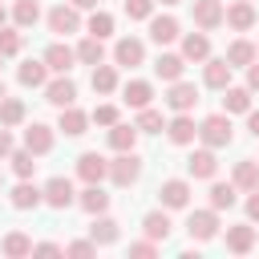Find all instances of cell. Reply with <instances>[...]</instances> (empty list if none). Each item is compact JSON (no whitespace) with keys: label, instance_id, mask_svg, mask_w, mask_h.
<instances>
[{"label":"cell","instance_id":"6da1fadb","mask_svg":"<svg viewBox=\"0 0 259 259\" xmlns=\"http://www.w3.org/2000/svg\"><path fill=\"white\" fill-rule=\"evenodd\" d=\"M198 138H202V146L223 150V146H231L235 125H231V117H227V113H210V117H202V121H198Z\"/></svg>","mask_w":259,"mask_h":259},{"label":"cell","instance_id":"7a4b0ae2","mask_svg":"<svg viewBox=\"0 0 259 259\" xmlns=\"http://www.w3.org/2000/svg\"><path fill=\"white\" fill-rule=\"evenodd\" d=\"M113 186H134L138 178H142V158L134 154V150H121L113 162H109V174H105Z\"/></svg>","mask_w":259,"mask_h":259},{"label":"cell","instance_id":"3957f363","mask_svg":"<svg viewBox=\"0 0 259 259\" xmlns=\"http://www.w3.org/2000/svg\"><path fill=\"white\" fill-rule=\"evenodd\" d=\"M40 194H45V206H53V210H65V206H73V202H77L73 182H69V178H61V174H57V178H49Z\"/></svg>","mask_w":259,"mask_h":259},{"label":"cell","instance_id":"277c9868","mask_svg":"<svg viewBox=\"0 0 259 259\" xmlns=\"http://www.w3.org/2000/svg\"><path fill=\"white\" fill-rule=\"evenodd\" d=\"M186 231H190V239H198V243L214 239V235H219V210H214V206H206V210H190Z\"/></svg>","mask_w":259,"mask_h":259},{"label":"cell","instance_id":"5b68a950","mask_svg":"<svg viewBox=\"0 0 259 259\" xmlns=\"http://www.w3.org/2000/svg\"><path fill=\"white\" fill-rule=\"evenodd\" d=\"M49 32H61V36L81 32V8H73V4H57V8H49Z\"/></svg>","mask_w":259,"mask_h":259},{"label":"cell","instance_id":"8992f818","mask_svg":"<svg viewBox=\"0 0 259 259\" xmlns=\"http://www.w3.org/2000/svg\"><path fill=\"white\" fill-rule=\"evenodd\" d=\"M158 198H162L166 210H182V206H190V182L186 178H166L158 186Z\"/></svg>","mask_w":259,"mask_h":259},{"label":"cell","instance_id":"52a82bcc","mask_svg":"<svg viewBox=\"0 0 259 259\" xmlns=\"http://www.w3.org/2000/svg\"><path fill=\"white\" fill-rule=\"evenodd\" d=\"M166 105L174 109V113H190L194 105H198V89L190 85V81H170V93H166Z\"/></svg>","mask_w":259,"mask_h":259},{"label":"cell","instance_id":"ba28073f","mask_svg":"<svg viewBox=\"0 0 259 259\" xmlns=\"http://www.w3.org/2000/svg\"><path fill=\"white\" fill-rule=\"evenodd\" d=\"M142 61H146V45H142L138 36H121V40L113 45V65L134 69V65H142Z\"/></svg>","mask_w":259,"mask_h":259},{"label":"cell","instance_id":"9c48e42d","mask_svg":"<svg viewBox=\"0 0 259 259\" xmlns=\"http://www.w3.org/2000/svg\"><path fill=\"white\" fill-rule=\"evenodd\" d=\"M186 174H190V178H214V174H219V158H214V150H210V146L194 150V154L186 158Z\"/></svg>","mask_w":259,"mask_h":259},{"label":"cell","instance_id":"30bf717a","mask_svg":"<svg viewBox=\"0 0 259 259\" xmlns=\"http://www.w3.org/2000/svg\"><path fill=\"white\" fill-rule=\"evenodd\" d=\"M105 174H109V162H105L97 150H85V154L77 158V178H81V182H101Z\"/></svg>","mask_w":259,"mask_h":259},{"label":"cell","instance_id":"8fae6325","mask_svg":"<svg viewBox=\"0 0 259 259\" xmlns=\"http://www.w3.org/2000/svg\"><path fill=\"white\" fill-rule=\"evenodd\" d=\"M166 134H170V142H174V146H190V142L198 138V125H194V117H190V113H174V117L166 121Z\"/></svg>","mask_w":259,"mask_h":259},{"label":"cell","instance_id":"7c38bea8","mask_svg":"<svg viewBox=\"0 0 259 259\" xmlns=\"http://www.w3.org/2000/svg\"><path fill=\"white\" fill-rule=\"evenodd\" d=\"M8 202H12L16 210H36V206L45 202V194H40V186H32L28 178H20V182L12 186V194H8Z\"/></svg>","mask_w":259,"mask_h":259},{"label":"cell","instance_id":"4fadbf2b","mask_svg":"<svg viewBox=\"0 0 259 259\" xmlns=\"http://www.w3.org/2000/svg\"><path fill=\"white\" fill-rule=\"evenodd\" d=\"M77 206L85 214H105L109 210V194L101 190V182H85V190L77 194Z\"/></svg>","mask_w":259,"mask_h":259},{"label":"cell","instance_id":"5bb4252c","mask_svg":"<svg viewBox=\"0 0 259 259\" xmlns=\"http://www.w3.org/2000/svg\"><path fill=\"white\" fill-rule=\"evenodd\" d=\"M255 227L251 223H235V227H227V251H235V255H247V251H255Z\"/></svg>","mask_w":259,"mask_h":259},{"label":"cell","instance_id":"9a60e30c","mask_svg":"<svg viewBox=\"0 0 259 259\" xmlns=\"http://www.w3.org/2000/svg\"><path fill=\"white\" fill-rule=\"evenodd\" d=\"M223 0H194V24L202 28V32H210V28H219L223 24Z\"/></svg>","mask_w":259,"mask_h":259},{"label":"cell","instance_id":"2e32d148","mask_svg":"<svg viewBox=\"0 0 259 259\" xmlns=\"http://www.w3.org/2000/svg\"><path fill=\"white\" fill-rule=\"evenodd\" d=\"M223 20H227L235 32H247V28H255V4H251V0H235V4L223 12Z\"/></svg>","mask_w":259,"mask_h":259},{"label":"cell","instance_id":"e0dca14e","mask_svg":"<svg viewBox=\"0 0 259 259\" xmlns=\"http://www.w3.org/2000/svg\"><path fill=\"white\" fill-rule=\"evenodd\" d=\"M202 81H206V89H227V85H231V65H227V57H206Z\"/></svg>","mask_w":259,"mask_h":259},{"label":"cell","instance_id":"ac0fdd59","mask_svg":"<svg viewBox=\"0 0 259 259\" xmlns=\"http://www.w3.org/2000/svg\"><path fill=\"white\" fill-rule=\"evenodd\" d=\"M45 101H53V105H61V109H65V105H73V101H77V85L61 73L57 81H45Z\"/></svg>","mask_w":259,"mask_h":259},{"label":"cell","instance_id":"d6986e66","mask_svg":"<svg viewBox=\"0 0 259 259\" xmlns=\"http://www.w3.org/2000/svg\"><path fill=\"white\" fill-rule=\"evenodd\" d=\"M40 61L49 65V73H69V69H73V61H77V53H73L69 45H61V40H57V45H49V49H45V57H40Z\"/></svg>","mask_w":259,"mask_h":259},{"label":"cell","instance_id":"ffe728a7","mask_svg":"<svg viewBox=\"0 0 259 259\" xmlns=\"http://www.w3.org/2000/svg\"><path fill=\"white\" fill-rule=\"evenodd\" d=\"M57 130H61L65 138H81V134L89 130V113H81L77 105H65V109H61V121H57Z\"/></svg>","mask_w":259,"mask_h":259},{"label":"cell","instance_id":"44dd1931","mask_svg":"<svg viewBox=\"0 0 259 259\" xmlns=\"http://www.w3.org/2000/svg\"><path fill=\"white\" fill-rule=\"evenodd\" d=\"M24 146L40 158V154H49L53 150V125H45V121H32L28 130H24Z\"/></svg>","mask_w":259,"mask_h":259},{"label":"cell","instance_id":"7402d4cb","mask_svg":"<svg viewBox=\"0 0 259 259\" xmlns=\"http://www.w3.org/2000/svg\"><path fill=\"white\" fill-rule=\"evenodd\" d=\"M142 231H146V239L166 243V239H170V231H174V223H170V214H166V210H150V214L142 219Z\"/></svg>","mask_w":259,"mask_h":259},{"label":"cell","instance_id":"603a6c76","mask_svg":"<svg viewBox=\"0 0 259 259\" xmlns=\"http://www.w3.org/2000/svg\"><path fill=\"white\" fill-rule=\"evenodd\" d=\"M121 101H125L130 109H146V105L154 101V85H150V81H125Z\"/></svg>","mask_w":259,"mask_h":259},{"label":"cell","instance_id":"cb8c5ba5","mask_svg":"<svg viewBox=\"0 0 259 259\" xmlns=\"http://www.w3.org/2000/svg\"><path fill=\"white\" fill-rule=\"evenodd\" d=\"M154 73H158L162 81H178V77L186 73V57H182V53H162V57L154 61Z\"/></svg>","mask_w":259,"mask_h":259},{"label":"cell","instance_id":"d4e9b609","mask_svg":"<svg viewBox=\"0 0 259 259\" xmlns=\"http://www.w3.org/2000/svg\"><path fill=\"white\" fill-rule=\"evenodd\" d=\"M251 109V89L247 85H227L223 89V113H247Z\"/></svg>","mask_w":259,"mask_h":259},{"label":"cell","instance_id":"484cf974","mask_svg":"<svg viewBox=\"0 0 259 259\" xmlns=\"http://www.w3.org/2000/svg\"><path fill=\"white\" fill-rule=\"evenodd\" d=\"M117 223L109 219V214H93V227H89V239L97 243V247H109V243H117Z\"/></svg>","mask_w":259,"mask_h":259},{"label":"cell","instance_id":"4316f807","mask_svg":"<svg viewBox=\"0 0 259 259\" xmlns=\"http://www.w3.org/2000/svg\"><path fill=\"white\" fill-rule=\"evenodd\" d=\"M231 182H235V190H255V186H259V162H255V158H243V162H235V174H231Z\"/></svg>","mask_w":259,"mask_h":259},{"label":"cell","instance_id":"83f0119b","mask_svg":"<svg viewBox=\"0 0 259 259\" xmlns=\"http://www.w3.org/2000/svg\"><path fill=\"white\" fill-rule=\"evenodd\" d=\"M150 40H154V45L178 40V20H174V16H150Z\"/></svg>","mask_w":259,"mask_h":259},{"label":"cell","instance_id":"f1b7e54d","mask_svg":"<svg viewBox=\"0 0 259 259\" xmlns=\"http://www.w3.org/2000/svg\"><path fill=\"white\" fill-rule=\"evenodd\" d=\"M16 81L28 85V89H40V85L49 81V65H45V61H24V65L16 69Z\"/></svg>","mask_w":259,"mask_h":259},{"label":"cell","instance_id":"f546056e","mask_svg":"<svg viewBox=\"0 0 259 259\" xmlns=\"http://www.w3.org/2000/svg\"><path fill=\"white\" fill-rule=\"evenodd\" d=\"M138 146V125H125V121H113L109 125V150H134Z\"/></svg>","mask_w":259,"mask_h":259},{"label":"cell","instance_id":"4dcf8cb0","mask_svg":"<svg viewBox=\"0 0 259 259\" xmlns=\"http://www.w3.org/2000/svg\"><path fill=\"white\" fill-rule=\"evenodd\" d=\"M182 57H186V61H206V57H210L206 32H186V36H182Z\"/></svg>","mask_w":259,"mask_h":259},{"label":"cell","instance_id":"1f68e13d","mask_svg":"<svg viewBox=\"0 0 259 259\" xmlns=\"http://www.w3.org/2000/svg\"><path fill=\"white\" fill-rule=\"evenodd\" d=\"M255 53H259V49H255L251 40H231V49H227V65H231V69H247V65L255 61Z\"/></svg>","mask_w":259,"mask_h":259},{"label":"cell","instance_id":"d6a6232c","mask_svg":"<svg viewBox=\"0 0 259 259\" xmlns=\"http://www.w3.org/2000/svg\"><path fill=\"white\" fill-rule=\"evenodd\" d=\"M0 251H4L8 259H24V255H32V239H28L24 231H12V235H4Z\"/></svg>","mask_w":259,"mask_h":259},{"label":"cell","instance_id":"836d02e7","mask_svg":"<svg viewBox=\"0 0 259 259\" xmlns=\"http://www.w3.org/2000/svg\"><path fill=\"white\" fill-rule=\"evenodd\" d=\"M113 89H117V69H113V65H105V61H101V65H93V93H101V97H105V93H113Z\"/></svg>","mask_w":259,"mask_h":259},{"label":"cell","instance_id":"e575fe53","mask_svg":"<svg viewBox=\"0 0 259 259\" xmlns=\"http://www.w3.org/2000/svg\"><path fill=\"white\" fill-rule=\"evenodd\" d=\"M73 53H77V61H81V65H101V61H105V49H101V40H97V36H85Z\"/></svg>","mask_w":259,"mask_h":259},{"label":"cell","instance_id":"d590c367","mask_svg":"<svg viewBox=\"0 0 259 259\" xmlns=\"http://www.w3.org/2000/svg\"><path fill=\"white\" fill-rule=\"evenodd\" d=\"M8 162H12V174H16V178H32V170H36V154H32L28 146H24V150H12Z\"/></svg>","mask_w":259,"mask_h":259},{"label":"cell","instance_id":"8d00e7d4","mask_svg":"<svg viewBox=\"0 0 259 259\" xmlns=\"http://www.w3.org/2000/svg\"><path fill=\"white\" fill-rule=\"evenodd\" d=\"M206 194H210V206H214V210H231L235 198H239V194H235V182H214Z\"/></svg>","mask_w":259,"mask_h":259},{"label":"cell","instance_id":"74e56055","mask_svg":"<svg viewBox=\"0 0 259 259\" xmlns=\"http://www.w3.org/2000/svg\"><path fill=\"white\" fill-rule=\"evenodd\" d=\"M12 20H16V28H32V24L40 20V4H36V0H16Z\"/></svg>","mask_w":259,"mask_h":259},{"label":"cell","instance_id":"f35d334b","mask_svg":"<svg viewBox=\"0 0 259 259\" xmlns=\"http://www.w3.org/2000/svg\"><path fill=\"white\" fill-rule=\"evenodd\" d=\"M20 121H24V101H20V97H4V101H0V125L12 130V125H20Z\"/></svg>","mask_w":259,"mask_h":259},{"label":"cell","instance_id":"ab89813d","mask_svg":"<svg viewBox=\"0 0 259 259\" xmlns=\"http://www.w3.org/2000/svg\"><path fill=\"white\" fill-rule=\"evenodd\" d=\"M134 125H138V134H162V130H166L162 113H158V109H150V105H146V109H138V121H134Z\"/></svg>","mask_w":259,"mask_h":259},{"label":"cell","instance_id":"60d3db41","mask_svg":"<svg viewBox=\"0 0 259 259\" xmlns=\"http://www.w3.org/2000/svg\"><path fill=\"white\" fill-rule=\"evenodd\" d=\"M85 28H89V36H97V40H105V36L113 32V16H109V12H97V8H93V16L85 20Z\"/></svg>","mask_w":259,"mask_h":259},{"label":"cell","instance_id":"b9f144b4","mask_svg":"<svg viewBox=\"0 0 259 259\" xmlns=\"http://www.w3.org/2000/svg\"><path fill=\"white\" fill-rule=\"evenodd\" d=\"M20 45H24V40H20V32L0 24V57H16V53H20Z\"/></svg>","mask_w":259,"mask_h":259},{"label":"cell","instance_id":"7bdbcfd3","mask_svg":"<svg viewBox=\"0 0 259 259\" xmlns=\"http://www.w3.org/2000/svg\"><path fill=\"white\" fill-rule=\"evenodd\" d=\"M125 16L130 20H150L154 16V0H125Z\"/></svg>","mask_w":259,"mask_h":259},{"label":"cell","instance_id":"ee69618b","mask_svg":"<svg viewBox=\"0 0 259 259\" xmlns=\"http://www.w3.org/2000/svg\"><path fill=\"white\" fill-rule=\"evenodd\" d=\"M65 255H73V259H89V255H97V243H93V239H77V243L65 247Z\"/></svg>","mask_w":259,"mask_h":259},{"label":"cell","instance_id":"f6af8a7d","mask_svg":"<svg viewBox=\"0 0 259 259\" xmlns=\"http://www.w3.org/2000/svg\"><path fill=\"white\" fill-rule=\"evenodd\" d=\"M89 121H97V125H113V121H117V105H97V109L89 113Z\"/></svg>","mask_w":259,"mask_h":259},{"label":"cell","instance_id":"bcb514c9","mask_svg":"<svg viewBox=\"0 0 259 259\" xmlns=\"http://www.w3.org/2000/svg\"><path fill=\"white\" fill-rule=\"evenodd\" d=\"M130 255H134V259H154V255H158V243H154V239L134 243V247H130Z\"/></svg>","mask_w":259,"mask_h":259},{"label":"cell","instance_id":"7dc6e473","mask_svg":"<svg viewBox=\"0 0 259 259\" xmlns=\"http://www.w3.org/2000/svg\"><path fill=\"white\" fill-rule=\"evenodd\" d=\"M247 219H251V223H259V186H255V190H247Z\"/></svg>","mask_w":259,"mask_h":259},{"label":"cell","instance_id":"c3c4849f","mask_svg":"<svg viewBox=\"0 0 259 259\" xmlns=\"http://www.w3.org/2000/svg\"><path fill=\"white\" fill-rule=\"evenodd\" d=\"M32 255H65V247H57V243H32Z\"/></svg>","mask_w":259,"mask_h":259},{"label":"cell","instance_id":"681fc988","mask_svg":"<svg viewBox=\"0 0 259 259\" xmlns=\"http://www.w3.org/2000/svg\"><path fill=\"white\" fill-rule=\"evenodd\" d=\"M8 154H12V134H8V125H0V158L8 162Z\"/></svg>","mask_w":259,"mask_h":259},{"label":"cell","instance_id":"f907efd6","mask_svg":"<svg viewBox=\"0 0 259 259\" xmlns=\"http://www.w3.org/2000/svg\"><path fill=\"white\" fill-rule=\"evenodd\" d=\"M247 89H251V93H259V61H251V65H247Z\"/></svg>","mask_w":259,"mask_h":259},{"label":"cell","instance_id":"816d5d0a","mask_svg":"<svg viewBox=\"0 0 259 259\" xmlns=\"http://www.w3.org/2000/svg\"><path fill=\"white\" fill-rule=\"evenodd\" d=\"M247 130L259 138V109H247Z\"/></svg>","mask_w":259,"mask_h":259},{"label":"cell","instance_id":"f5cc1de1","mask_svg":"<svg viewBox=\"0 0 259 259\" xmlns=\"http://www.w3.org/2000/svg\"><path fill=\"white\" fill-rule=\"evenodd\" d=\"M69 4H73V8H81V12H85V8H97V0H69Z\"/></svg>","mask_w":259,"mask_h":259},{"label":"cell","instance_id":"db71d44e","mask_svg":"<svg viewBox=\"0 0 259 259\" xmlns=\"http://www.w3.org/2000/svg\"><path fill=\"white\" fill-rule=\"evenodd\" d=\"M4 20H8V12H4V4H0V24H4Z\"/></svg>","mask_w":259,"mask_h":259},{"label":"cell","instance_id":"11a10c76","mask_svg":"<svg viewBox=\"0 0 259 259\" xmlns=\"http://www.w3.org/2000/svg\"><path fill=\"white\" fill-rule=\"evenodd\" d=\"M4 97H8V93H4V81H0V101H4Z\"/></svg>","mask_w":259,"mask_h":259},{"label":"cell","instance_id":"9f6ffc18","mask_svg":"<svg viewBox=\"0 0 259 259\" xmlns=\"http://www.w3.org/2000/svg\"><path fill=\"white\" fill-rule=\"evenodd\" d=\"M162 4H182V0H162Z\"/></svg>","mask_w":259,"mask_h":259},{"label":"cell","instance_id":"6f0895ef","mask_svg":"<svg viewBox=\"0 0 259 259\" xmlns=\"http://www.w3.org/2000/svg\"><path fill=\"white\" fill-rule=\"evenodd\" d=\"M255 49H259V45H255Z\"/></svg>","mask_w":259,"mask_h":259},{"label":"cell","instance_id":"680465c9","mask_svg":"<svg viewBox=\"0 0 259 259\" xmlns=\"http://www.w3.org/2000/svg\"><path fill=\"white\" fill-rule=\"evenodd\" d=\"M0 61H4V57H0Z\"/></svg>","mask_w":259,"mask_h":259}]
</instances>
